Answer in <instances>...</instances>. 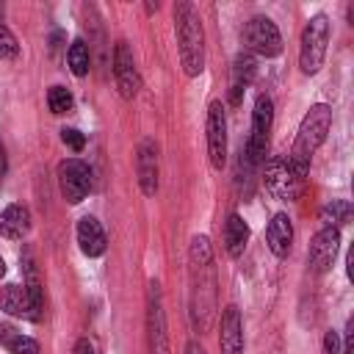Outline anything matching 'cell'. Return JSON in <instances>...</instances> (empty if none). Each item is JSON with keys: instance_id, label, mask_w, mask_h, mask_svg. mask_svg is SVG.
<instances>
[{"instance_id": "28", "label": "cell", "mask_w": 354, "mask_h": 354, "mask_svg": "<svg viewBox=\"0 0 354 354\" xmlns=\"http://www.w3.org/2000/svg\"><path fill=\"white\" fill-rule=\"evenodd\" d=\"M343 354H354V321L346 326V340H343Z\"/></svg>"}, {"instance_id": "30", "label": "cell", "mask_w": 354, "mask_h": 354, "mask_svg": "<svg viewBox=\"0 0 354 354\" xmlns=\"http://www.w3.org/2000/svg\"><path fill=\"white\" fill-rule=\"evenodd\" d=\"M6 171H8V155H6V147H3V141H0V183H3Z\"/></svg>"}, {"instance_id": "7", "label": "cell", "mask_w": 354, "mask_h": 354, "mask_svg": "<svg viewBox=\"0 0 354 354\" xmlns=\"http://www.w3.org/2000/svg\"><path fill=\"white\" fill-rule=\"evenodd\" d=\"M243 44L263 58H274L282 53V36L279 28L268 19V17H252L243 25Z\"/></svg>"}, {"instance_id": "27", "label": "cell", "mask_w": 354, "mask_h": 354, "mask_svg": "<svg viewBox=\"0 0 354 354\" xmlns=\"http://www.w3.org/2000/svg\"><path fill=\"white\" fill-rule=\"evenodd\" d=\"M324 351H326V354H340V335H337L335 329H329V332L324 335Z\"/></svg>"}, {"instance_id": "2", "label": "cell", "mask_w": 354, "mask_h": 354, "mask_svg": "<svg viewBox=\"0 0 354 354\" xmlns=\"http://www.w3.org/2000/svg\"><path fill=\"white\" fill-rule=\"evenodd\" d=\"M174 33H177V53L180 66L188 77L202 75L205 69V28L194 3L180 0L174 6Z\"/></svg>"}, {"instance_id": "17", "label": "cell", "mask_w": 354, "mask_h": 354, "mask_svg": "<svg viewBox=\"0 0 354 354\" xmlns=\"http://www.w3.org/2000/svg\"><path fill=\"white\" fill-rule=\"evenodd\" d=\"M77 246L86 257H100L105 252V230L94 216H83L77 221Z\"/></svg>"}, {"instance_id": "5", "label": "cell", "mask_w": 354, "mask_h": 354, "mask_svg": "<svg viewBox=\"0 0 354 354\" xmlns=\"http://www.w3.org/2000/svg\"><path fill=\"white\" fill-rule=\"evenodd\" d=\"M271 124H274V102H271L268 94H260V97L254 100V111H252V133H249V141H246V149H243V155H246L254 166H260L263 158H266Z\"/></svg>"}, {"instance_id": "4", "label": "cell", "mask_w": 354, "mask_h": 354, "mask_svg": "<svg viewBox=\"0 0 354 354\" xmlns=\"http://www.w3.org/2000/svg\"><path fill=\"white\" fill-rule=\"evenodd\" d=\"M326 44H329V17L315 14L301 30V44H299V66L304 75H315L324 66L326 58Z\"/></svg>"}, {"instance_id": "32", "label": "cell", "mask_w": 354, "mask_h": 354, "mask_svg": "<svg viewBox=\"0 0 354 354\" xmlns=\"http://www.w3.org/2000/svg\"><path fill=\"white\" fill-rule=\"evenodd\" d=\"M3 274H6V260L0 257V277H3Z\"/></svg>"}, {"instance_id": "18", "label": "cell", "mask_w": 354, "mask_h": 354, "mask_svg": "<svg viewBox=\"0 0 354 354\" xmlns=\"http://www.w3.org/2000/svg\"><path fill=\"white\" fill-rule=\"evenodd\" d=\"M257 75V61L252 53H238L235 55V64H232V86H230V102L238 105L241 102V94L249 88V83L254 80Z\"/></svg>"}, {"instance_id": "25", "label": "cell", "mask_w": 354, "mask_h": 354, "mask_svg": "<svg viewBox=\"0 0 354 354\" xmlns=\"http://www.w3.org/2000/svg\"><path fill=\"white\" fill-rule=\"evenodd\" d=\"M17 53H19V41H17V36L11 33L8 25L0 22V61H11V58H17Z\"/></svg>"}, {"instance_id": "31", "label": "cell", "mask_w": 354, "mask_h": 354, "mask_svg": "<svg viewBox=\"0 0 354 354\" xmlns=\"http://www.w3.org/2000/svg\"><path fill=\"white\" fill-rule=\"evenodd\" d=\"M185 354H205V348L199 346V340H188V346H185Z\"/></svg>"}, {"instance_id": "9", "label": "cell", "mask_w": 354, "mask_h": 354, "mask_svg": "<svg viewBox=\"0 0 354 354\" xmlns=\"http://www.w3.org/2000/svg\"><path fill=\"white\" fill-rule=\"evenodd\" d=\"M207 158H210V166L218 171L227 163V116L218 100L207 105Z\"/></svg>"}, {"instance_id": "16", "label": "cell", "mask_w": 354, "mask_h": 354, "mask_svg": "<svg viewBox=\"0 0 354 354\" xmlns=\"http://www.w3.org/2000/svg\"><path fill=\"white\" fill-rule=\"evenodd\" d=\"M266 243H268L271 254L279 257V260L290 254V246H293V224H290V216H288V213H277V216L268 221Z\"/></svg>"}, {"instance_id": "1", "label": "cell", "mask_w": 354, "mask_h": 354, "mask_svg": "<svg viewBox=\"0 0 354 354\" xmlns=\"http://www.w3.org/2000/svg\"><path fill=\"white\" fill-rule=\"evenodd\" d=\"M216 315V268L213 249L205 235L191 241V321L199 332L213 324Z\"/></svg>"}, {"instance_id": "15", "label": "cell", "mask_w": 354, "mask_h": 354, "mask_svg": "<svg viewBox=\"0 0 354 354\" xmlns=\"http://www.w3.org/2000/svg\"><path fill=\"white\" fill-rule=\"evenodd\" d=\"M221 335H218V346L221 354H243V321H241V310L235 304H227L221 310Z\"/></svg>"}, {"instance_id": "20", "label": "cell", "mask_w": 354, "mask_h": 354, "mask_svg": "<svg viewBox=\"0 0 354 354\" xmlns=\"http://www.w3.org/2000/svg\"><path fill=\"white\" fill-rule=\"evenodd\" d=\"M246 243H249V224L238 213H230V218L224 224V249H227V254L241 257Z\"/></svg>"}, {"instance_id": "19", "label": "cell", "mask_w": 354, "mask_h": 354, "mask_svg": "<svg viewBox=\"0 0 354 354\" xmlns=\"http://www.w3.org/2000/svg\"><path fill=\"white\" fill-rule=\"evenodd\" d=\"M28 230H30V210L25 205H8L0 213V235L19 241L28 235Z\"/></svg>"}, {"instance_id": "13", "label": "cell", "mask_w": 354, "mask_h": 354, "mask_svg": "<svg viewBox=\"0 0 354 354\" xmlns=\"http://www.w3.org/2000/svg\"><path fill=\"white\" fill-rule=\"evenodd\" d=\"M149 351L152 354H169V337H166V318H163V304H160V285H149Z\"/></svg>"}, {"instance_id": "12", "label": "cell", "mask_w": 354, "mask_h": 354, "mask_svg": "<svg viewBox=\"0 0 354 354\" xmlns=\"http://www.w3.org/2000/svg\"><path fill=\"white\" fill-rule=\"evenodd\" d=\"M0 310L14 315V318H25V321H39L41 318V307L30 299L25 285H6L0 290Z\"/></svg>"}, {"instance_id": "8", "label": "cell", "mask_w": 354, "mask_h": 354, "mask_svg": "<svg viewBox=\"0 0 354 354\" xmlns=\"http://www.w3.org/2000/svg\"><path fill=\"white\" fill-rule=\"evenodd\" d=\"M58 188H61V196L69 205L83 202L88 196V191H91V171H88V166L80 158L61 160L58 163Z\"/></svg>"}, {"instance_id": "21", "label": "cell", "mask_w": 354, "mask_h": 354, "mask_svg": "<svg viewBox=\"0 0 354 354\" xmlns=\"http://www.w3.org/2000/svg\"><path fill=\"white\" fill-rule=\"evenodd\" d=\"M0 343L8 348V354H41L39 351V343L22 332H17L14 326L8 324H0Z\"/></svg>"}, {"instance_id": "14", "label": "cell", "mask_w": 354, "mask_h": 354, "mask_svg": "<svg viewBox=\"0 0 354 354\" xmlns=\"http://www.w3.org/2000/svg\"><path fill=\"white\" fill-rule=\"evenodd\" d=\"M136 171H138V185L147 196H155L158 191V147L152 138H144L136 152Z\"/></svg>"}, {"instance_id": "23", "label": "cell", "mask_w": 354, "mask_h": 354, "mask_svg": "<svg viewBox=\"0 0 354 354\" xmlns=\"http://www.w3.org/2000/svg\"><path fill=\"white\" fill-rule=\"evenodd\" d=\"M321 221H324V227L348 224V221H351V202H346V199H332V202L321 210Z\"/></svg>"}, {"instance_id": "6", "label": "cell", "mask_w": 354, "mask_h": 354, "mask_svg": "<svg viewBox=\"0 0 354 354\" xmlns=\"http://www.w3.org/2000/svg\"><path fill=\"white\" fill-rule=\"evenodd\" d=\"M263 180H266V188L271 191V196H277L282 202L299 199V194L304 191V177H299L293 171V166L288 163V158H282V155H274L266 163Z\"/></svg>"}, {"instance_id": "3", "label": "cell", "mask_w": 354, "mask_h": 354, "mask_svg": "<svg viewBox=\"0 0 354 354\" xmlns=\"http://www.w3.org/2000/svg\"><path fill=\"white\" fill-rule=\"evenodd\" d=\"M329 127H332V108L326 102H315L304 113V119L299 124V133H296V141H293V149L288 155V163L293 166V171L299 177H307L310 160H313L315 149L324 144Z\"/></svg>"}, {"instance_id": "24", "label": "cell", "mask_w": 354, "mask_h": 354, "mask_svg": "<svg viewBox=\"0 0 354 354\" xmlns=\"http://www.w3.org/2000/svg\"><path fill=\"white\" fill-rule=\"evenodd\" d=\"M47 105H50L53 113H69L72 105H75V100H72L69 88H64V86H53V88L47 91Z\"/></svg>"}, {"instance_id": "11", "label": "cell", "mask_w": 354, "mask_h": 354, "mask_svg": "<svg viewBox=\"0 0 354 354\" xmlns=\"http://www.w3.org/2000/svg\"><path fill=\"white\" fill-rule=\"evenodd\" d=\"M113 80L124 100H133L141 88L136 58H133V50L127 47V41H116V47H113Z\"/></svg>"}, {"instance_id": "26", "label": "cell", "mask_w": 354, "mask_h": 354, "mask_svg": "<svg viewBox=\"0 0 354 354\" xmlns=\"http://www.w3.org/2000/svg\"><path fill=\"white\" fill-rule=\"evenodd\" d=\"M61 141H64L72 152H80V149L86 147V136H83L80 130H75V127H64V130H61Z\"/></svg>"}, {"instance_id": "10", "label": "cell", "mask_w": 354, "mask_h": 354, "mask_svg": "<svg viewBox=\"0 0 354 354\" xmlns=\"http://www.w3.org/2000/svg\"><path fill=\"white\" fill-rule=\"evenodd\" d=\"M337 249H340V230L337 227H321L313 241H310V249H307V263L315 274H326L337 257Z\"/></svg>"}, {"instance_id": "29", "label": "cell", "mask_w": 354, "mask_h": 354, "mask_svg": "<svg viewBox=\"0 0 354 354\" xmlns=\"http://www.w3.org/2000/svg\"><path fill=\"white\" fill-rule=\"evenodd\" d=\"M75 354H97V348H94V343L88 337H80L75 343Z\"/></svg>"}, {"instance_id": "22", "label": "cell", "mask_w": 354, "mask_h": 354, "mask_svg": "<svg viewBox=\"0 0 354 354\" xmlns=\"http://www.w3.org/2000/svg\"><path fill=\"white\" fill-rule=\"evenodd\" d=\"M66 64H69L72 75H77V77L88 75V69H91V53H88V44H86L83 39H75V41L69 44V50H66Z\"/></svg>"}]
</instances>
